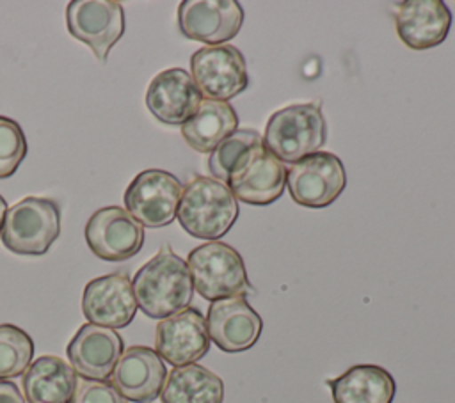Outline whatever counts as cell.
Masks as SVG:
<instances>
[{
    "label": "cell",
    "instance_id": "obj_12",
    "mask_svg": "<svg viewBox=\"0 0 455 403\" xmlns=\"http://www.w3.org/2000/svg\"><path fill=\"white\" fill-rule=\"evenodd\" d=\"M242 23L243 9L235 0H183L178 7L180 32L208 46L233 39Z\"/></svg>",
    "mask_w": 455,
    "mask_h": 403
},
{
    "label": "cell",
    "instance_id": "obj_1",
    "mask_svg": "<svg viewBox=\"0 0 455 403\" xmlns=\"http://www.w3.org/2000/svg\"><path fill=\"white\" fill-rule=\"evenodd\" d=\"M137 307L153 320H164L187 309L194 296V284L187 266L169 245L144 263L133 281Z\"/></svg>",
    "mask_w": 455,
    "mask_h": 403
},
{
    "label": "cell",
    "instance_id": "obj_13",
    "mask_svg": "<svg viewBox=\"0 0 455 403\" xmlns=\"http://www.w3.org/2000/svg\"><path fill=\"white\" fill-rule=\"evenodd\" d=\"M210 350L206 318L196 307H187L158 321L155 352L174 367L196 364Z\"/></svg>",
    "mask_w": 455,
    "mask_h": 403
},
{
    "label": "cell",
    "instance_id": "obj_11",
    "mask_svg": "<svg viewBox=\"0 0 455 403\" xmlns=\"http://www.w3.org/2000/svg\"><path fill=\"white\" fill-rule=\"evenodd\" d=\"M85 241L91 252L103 261H126L144 245L142 225L119 206H105L85 224Z\"/></svg>",
    "mask_w": 455,
    "mask_h": 403
},
{
    "label": "cell",
    "instance_id": "obj_15",
    "mask_svg": "<svg viewBox=\"0 0 455 403\" xmlns=\"http://www.w3.org/2000/svg\"><path fill=\"white\" fill-rule=\"evenodd\" d=\"M206 328L210 341L222 352L238 353L258 343L263 321L245 296H229L210 304Z\"/></svg>",
    "mask_w": 455,
    "mask_h": 403
},
{
    "label": "cell",
    "instance_id": "obj_10",
    "mask_svg": "<svg viewBox=\"0 0 455 403\" xmlns=\"http://www.w3.org/2000/svg\"><path fill=\"white\" fill-rule=\"evenodd\" d=\"M66 23L69 34L105 62L124 34V11L116 0H73L66 9Z\"/></svg>",
    "mask_w": 455,
    "mask_h": 403
},
{
    "label": "cell",
    "instance_id": "obj_9",
    "mask_svg": "<svg viewBox=\"0 0 455 403\" xmlns=\"http://www.w3.org/2000/svg\"><path fill=\"white\" fill-rule=\"evenodd\" d=\"M226 186L236 201L252 206H268L284 192L286 167L259 142L235 163Z\"/></svg>",
    "mask_w": 455,
    "mask_h": 403
},
{
    "label": "cell",
    "instance_id": "obj_16",
    "mask_svg": "<svg viewBox=\"0 0 455 403\" xmlns=\"http://www.w3.org/2000/svg\"><path fill=\"white\" fill-rule=\"evenodd\" d=\"M165 378V364L153 348L130 346L121 353L110 383L126 401L151 403L160 396Z\"/></svg>",
    "mask_w": 455,
    "mask_h": 403
},
{
    "label": "cell",
    "instance_id": "obj_25",
    "mask_svg": "<svg viewBox=\"0 0 455 403\" xmlns=\"http://www.w3.org/2000/svg\"><path fill=\"white\" fill-rule=\"evenodd\" d=\"M261 142V135L256 130L240 128L235 130L231 135H228L212 153L208 158V169L213 179H219L226 185L228 176L235 163L242 158L245 151L254 147Z\"/></svg>",
    "mask_w": 455,
    "mask_h": 403
},
{
    "label": "cell",
    "instance_id": "obj_23",
    "mask_svg": "<svg viewBox=\"0 0 455 403\" xmlns=\"http://www.w3.org/2000/svg\"><path fill=\"white\" fill-rule=\"evenodd\" d=\"M162 403H222L224 382L199 364H187L167 373L160 392Z\"/></svg>",
    "mask_w": 455,
    "mask_h": 403
},
{
    "label": "cell",
    "instance_id": "obj_19",
    "mask_svg": "<svg viewBox=\"0 0 455 403\" xmlns=\"http://www.w3.org/2000/svg\"><path fill=\"white\" fill-rule=\"evenodd\" d=\"M395 27L405 46L421 51L446 39L451 12L441 0H405L396 5Z\"/></svg>",
    "mask_w": 455,
    "mask_h": 403
},
{
    "label": "cell",
    "instance_id": "obj_8",
    "mask_svg": "<svg viewBox=\"0 0 455 403\" xmlns=\"http://www.w3.org/2000/svg\"><path fill=\"white\" fill-rule=\"evenodd\" d=\"M190 71L204 99L228 103L249 85L245 57L231 44L199 48L190 57Z\"/></svg>",
    "mask_w": 455,
    "mask_h": 403
},
{
    "label": "cell",
    "instance_id": "obj_26",
    "mask_svg": "<svg viewBox=\"0 0 455 403\" xmlns=\"http://www.w3.org/2000/svg\"><path fill=\"white\" fill-rule=\"evenodd\" d=\"M27 156V138L21 126L0 115V179L11 178Z\"/></svg>",
    "mask_w": 455,
    "mask_h": 403
},
{
    "label": "cell",
    "instance_id": "obj_14",
    "mask_svg": "<svg viewBox=\"0 0 455 403\" xmlns=\"http://www.w3.org/2000/svg\"><path fill=\"white\" fill-rule=\"evenodd\" d=\"M82 312L94 325L114 330L128 327L137 312L130 277L124 272H114L87 282L82 295Z\"/></svg>",
    "mask_w": 455,
    "mask_h": 403
},
{
    "label": "cell",
    "instance_id": "obj_28",
    "mask_svg": "<svg viewBox=\"0 0 455 403\" xmlns=\"http://www.w3.org/2000/svg\"><path fill=\"white\" fill-rule=\"evenodd\" d=\"M0 403H25V398L16 383L0 380Z\"/></svg>",
    "mask_w": 455,
    "mask_h": 403
},
{
    "label": "cell",
    "instance_id": "obj_29",
    "mask_svg": "<svg viewBox=\"0 0 455 403\" xmlns=\"http://www.w3.org/2000/svg\"><path fill=\"white\" fill-rule=\"evenodd\" d=\"M5 213H7V202H5V199L0 195V233H2V227H4Z\"/></svg>",
    "mask_w": 455,
    "mask_h": 403
},
{
    "label": "cell",
    "instance_id": "obj_20",
    "mask_svg": "<svg viewBox=\"0 0 455 403\" xmlns=\"http://www.w3.org/2000/svg\"><path fill=\"white\" fill-rule=\"evenodd\" d=\"M78 378L71 364L55 355L36 359L23 373V392L28 403H71Z\"/></svg>",
    "mask_w": 455,
    "mask_h": 403
},
{
    "label": "cell",
    "instance_id": "obj_24",
    "mask_svg": "<svg viewBox=\"0 0 455 403\" xmlns=\"http://www.w3.org/2000/svg\"><path fill=\"white\" fill-rule=\"evenodd\" d=\"M34 343L30 336L11 323L0 325V380L23 375L32 360Z\"/></svg>",
    "mask_w": 455,
    "mask_h": 403
},
{
    "label": "cell",
    "instance_id": "obj_21",
    "mask_svg": "<svg viewBox=\"0 0 455 403\" xmlns=\"http://www.w3.org/2000/svg\"><path fill=\"white\" fill-rule=\"evenodd\" d=\"M325 383L334 403H391L396 392L391 373L377 364H355Z\"/></svg>",
    "mask_w": 455,
    "mask_h": 403
},
{
    "label": "cell",
    "instance_id": "obj_7",
    "mask_svg": "<svg viewBox=\"0 0 455 403\" xmlns=\"http://www.w3.org/2000/svg\"><path fill=\"white\" fill-rule=\"evenodd\" d=\"M183 186L180 179L162 169L139 172L124 190V209L142 227L169 225L178 213Z\"/></svg>",
    "mask_w": 455,
    "mask_h": 403
},
{
    "label": "cell",
    "instance_id": "obj_2",
    "mask_svg": "<svg viewBox=\"0 0 455 403\" xmlns=\"http://www.w3.org/2000/svg\"><path fill=\"white\" fill-rule=\"evenodd\" d=\"M238 213V202L224 183L194 176L183 186L176 217L190 236L215 241L233 227Z\"/></svg>",
    "mask_w": 455,
    "mask_h": 403
},
{
    "label": "cell",
    "instance_id": "obj_18",
    "mask_svg": "<svg viewBox=\"0 0 455 403\" xmlns=\"http://www.w3.org/2000/svg\"><path fill=\"white\" fill-rule=\"evenodd\" d=\"M201 101L203 96L196 82L181 67L158 73L146 91V107L151 115L172 126L185 124L196 114Z\"/></svg>",
    "mask_w": 455,
    "mask_h": 403
},
{
    "label": "cell",
    "instance_id": "obj_27",
    "mask_svg": "<svg viewBox=\"0 0 455 403\" xmlns=\"http://www.w3.org/2000/svg\"><path fill=\"white\" fill-rule=\"evenodd\" d=\"M71 403H128L107 380L82 378L76 383Z\"/></svg>",
    "mask_w": 455,
    "mask_h": 403
},
{
    "label": "cell",
    "instance_id": "obj_22",
    "mask_svg": "<svg viewBox=\"0 0 455 403\" xmlns=\"http://www.w3.org/2000/svg\"><path fill=\"white\" fill-rule=\"evenodd\" d=\"M235 130L238 115L229 103L203 99L196 114L181 124V137L194 151L212 153Z\"/></svg>",
    "mask_w": 455,
    "mask_h": 403
},
{
    "label": "cell",
    "instance_id": "obj_5",
    "mask_svg": "<svg viewBox=\"0 0 455 403\" xmlns=\"http://www.w3.org/2000/svg\"><path fill=\"white\" fill-rule=\"evenodd\" d=\"M60 234V208L44 197H25L7 208L2 243L14 254L43 256Z\"/></svg>",
    "mask_w": 455,
    "mask_h": 403
},
{
    "label": "cell",
    "instance_id": "obj_6",
    "mask_svg": "<svg viewBox=\"0 0 455 403\" xmlns=\"http://www.w3.org/2000/svg\"><path fill=\"white\" fill-rule=\"evenodd\" d=\"M286 186L295 204L320 209L341 195L347 186V172L336 154L318 151L288 165Z\"/></svg>",
    "mask_w": 455,
    "mask_h": 403
},
{
    "label": "cell",
    "instance_id": "obj_3",
    "mask_svg": "<svg viewBox=\"0 0 455 403\" xmlns=\"http://www.w3.org/2000/svg\"><path fill=\"white\" fill-rule=\"evenodd\" d=\"M327 140V124L318 103H295L275 110L261 142L283 163H295L318 153Z\"/></svg>",
    "mask_w": 455,
    "mask_h": 403
},
{
    "label": "cell",
    "instance_id": "obj_4",
    "mask_svg": "<svg viewBox=\"0 0 455 403\" xmlns=\"http://www.w3.org/2000/svg\"><path fill=\"white\" fill-rule=\"evenodd\" d=\"M187 266L194 289L210 302L254 293L242 256L228 243L208 241L192 249Z\"/></svg>",
    "mask_w": 455,
    "mask_h": 403
},
{
    "label": "cell",
    "instance_id": "obj_17",
    "mask_svg": "<svg viewBox=\"0 0 455 403\" xmlns=\"http://www.w3.org/2000/svg\"><path fill=\"white\" fill-rule=\"evenodd\" d=\"M123 352L121 336L114 328L94 323L82 325L66 348L71 367L87 380L110 378Z\"/></svg>",
    "mask_w": 455,
    "mask_h": 403
}]
</instances>
